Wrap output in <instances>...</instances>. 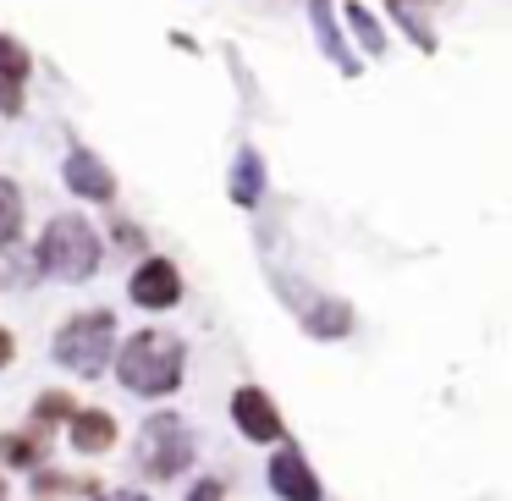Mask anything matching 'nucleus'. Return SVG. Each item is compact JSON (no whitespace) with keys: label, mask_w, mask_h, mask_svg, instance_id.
Wrapping results in <instances>:
<instances>
[{"label":"nucleus","mask_w":512,"mask_h":501,"mask_svg":"<svg viewBox=\"0 0 512 501\" xmlns=\"http://www.w3.org/2000/svg\"><path fill=\"white\" fill-rule=\"evenodd\" d=\"M116 375L133 391H144V397H160V391H171L182 380V342L177 336H160V331H138L116 353Z\"/></svg>","instance_id":"nucleus-1"},{"label":"nucleus","mask_w":512,"mask_h":501,"mask_svg":"<svg viewBox=\"0 0 512 501\" xmlns=\"http://www.w3.org/2000/svg\"><path fill=\"white\" fill-rule=\"evenodd\" d=\"M111 336H116V320L105 309L78 314V320L61 325L56 358H61V364H72V369H83V375H94V369L105 364V353H111Z\"/></svg>","instance_id":"nucleus-2"},{"label":"nucleus","mask_w":512,"mask_h":501,"mask_svg":"<svg viewBox=\"0 0 512 501\" xmlns=\"http://www.w3.org/2000/svg\"><path fill=\"white\" fill-rule=\"evenodd\" d=\"M39 259H45L56 276L83 281V276H94V265H100V243H94V232H89L83 221H56V226L45 232Z\"/></svg>","instance_id":"nucleus-3"},{"label":"nucleus","mask_w":512,"mask_h":501,"mask_svg":"<svg viewBox=\"0 0 512 501\" xmlns=\"http://www.w3.org/2000/svg\"><path fill=\"white\" fill-rule=\"evenodd\" d=\"M188 457H193V441H188V430H182V419L160 413V419L144 424V441H138V463H144V474L171 479V474L188 468Z\"/></svg>","instance_id":"nucleus-4"},{"label":"nucleus","mask_w":512,"mask_h":501,"mask_svg":"<svg viewBox=\"0 0 512 501\" xmlns=\"http://www.w3.org/2000/svg\"><path fill=\"white\" fill-rule=\"evenodd\" d=\"M232 419H237V430H243L248 441H281V413L259 386H243L232 397Z\"/></svg>","instance_id":"nucleus-5"},{"label":"nucleus","mask_w":512,"mask_h":501,"mask_svg":"<svg viewBox=\"0 0 512 501\" xmlns=\"http://www.w3.org/2000/svg\"><path fill=\"white\" fill-rule=\"evenodd\" d=\"M177 298H182L177 265H166V259H149V265H138V276H133V303H144V309H171Z\"/></svg>","instance_id":"nucleus-6"},{"label":"nucleus","mask_w":512,"mask_h":501,"mask_svg":"<svg viewBox=\"0 0 512 501\" xmlns=\"http://www.w3.org/2000/svg\"><path fill=\"white\" fill-rule=\"evenodd\" d=\"M270 485H276V496H287V501H320V479L309 474V463H303L298 452H276Z\"/></svg>","instance_id":"nucleus-7"},{"label":"nucleus","mask_w":512,"mask_h":501,"mask_svg":"<svg viewBox=\"0 0 512 501\" xmlns=\"http://www.w3.org/2000/svg\"><path fill=\"white\" fill-rule=\"evenodd\" d=\"M67 435L78 452H105V446H116V419L105 408H78L67 419Z\"/></svg>","instance_id":"nucleus-8"},{"label":"nucleus","mask_w":512,"mask_h":501,"mask_svg":"<svg viewBox=\"0 0 512 501\" xmlns=\"http://www.w3.org/2000/svg\"><path fill=\"white\" fill-rule=\"evenodd\" d=\"M23 83H28V50L0 34V111L23 105Z\"/></svg>","instance_id":"nucleus-9"},{"label":"nucleus","mask_w":512,"mask_h":501,"mask_svg":"<svg viewBox=\"0 0 512 501\" xmlns=\"http://www.w3.org/2000/svg\"><path fill=\"white\" fill-rule=\"evenodd\" d=\"M67 182L83 193V199H111V193H116V177H111V171H105L94 155H83V149L67 160Z\"/></svg>","instance_id":"nucleus-10"},{"label":"nucleus","mask_w":512,"mask_h":501,"mask_svg":"<svg viewBox=\"0 0 512 501\" xmlns=\"http://www.w3.org/2000/svg\"><path fill=\"white\" fill-rule=\"evenodd\" d=\"M45 457V435H0V463L6 468H39Z\"/></svg>","instance_id":"nucleus-11"},{"label":"nucleus","mask_w":512,"mask_h":501,"mask_svg":"<svg viewBox=\"0 0 512 501\" xmlns=\"http://www.w3.org/2000/svg\"><path fill=\"white\" fill-rule=\"evenodd\" d=\"M17 221H23V199L6 177H0V243H12L17 237Z\"/></svg>","instance_id":"nucleus-12"},{"label":"nucleus","mask_w":512,"mask_h":501,"mask_svg":"<svg viewBox=\"0 0 512 501\" xmlns=\"http://www.w3.org/2000/svg\"><path fill=\"white\" fill-rule=\"evenodd\" d=\"M72 413H78V408H72L67 391H45V397H39V424H67Z\"/></svg>","instance_id":"nucleus-13"},{"label":"nucleus","mask_w":512,"mask_h":501,"mask_svg":"<svg viewBox=\"0 0 512 501\" xmlns=\"http://www.w3.org/2000/svg\"><path fill=\"white\" fill-rule=\"evenodd\" d=\"M188 501H221V485H215V479H204V485L199 490H193V496Z\"/></svg>","instance_id":"nucleus-14"},{"label":"nucleus","mask_w":512,"mask_h":501,"mask_svg":"<svg viewBox=\"0 0 512 501\" xmlns=\"http://www.w3.org/2000/svg\"><path fill=\"white\" fill-rule=\"evenodd\" d=\"M12 353H17V342H12V331H0V369L12 364Z\"/></svg>","instance_id":"nucleus-15"},{"label":"nucleus","mask_w":512,"mask_h":501,"mask_svg":"<svg viewBox=\"0 0 512 501\" xmlns=\"http://www.w3.org/2000/svg\"><path fill=\"white\" fill-rule=\"evenodd\" d=\"M105 501H144V496H133V490H116V496H105Z\"/></svg>","instance_id":"nucleus-16"},{"label":"nucleus","mask_w":512,"mask_h":501,"mask_svg":"<svg viewBox=\"0 0 512 501\" xmlns=\"http://www.w3.org/2000/svg\"><path fill=\"white\" fill-rule=\"evenodd\" d=\"M0 501H6V479H0Z\"/></svg>","instance_id":"nucleus-17"}]
</instances>
